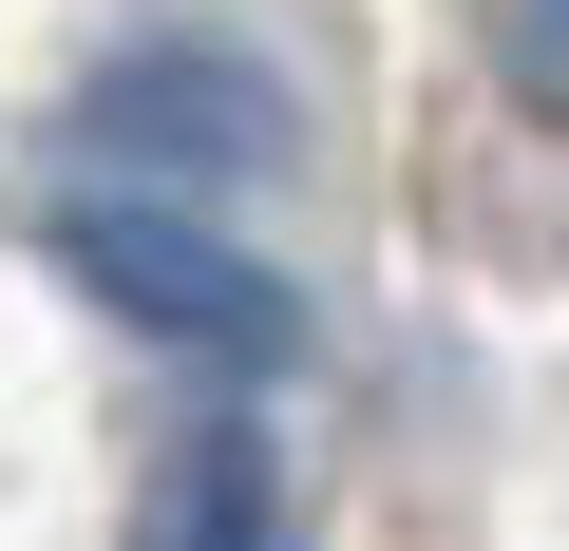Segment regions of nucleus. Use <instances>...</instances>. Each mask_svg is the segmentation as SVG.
Returning <instances> with one entry per match:
<instances>
[{
    "instance_id": "f257e3e1",
    "label": "nucleus",
    "mask_w": 569,
    "mask_h": 551,
    "mask_svg": "<svg viewBox=\"0 0 569 551\" xmlns=\"http://www.w3.org/2000/svg\"><path fill=\"white\" fill-rule=\"evenodd\" d=\"M58 152L77 171H133V190H266V171H305V96H284L266 58H228V39H133V58H96L77 96H58Z\"/></svg>"
},
{
    "instance_id": "7ed1b4c3",
    "label": "nucleus",
    "mask_w": 569,
    "mask_h": 551,
    "mask_svg": "<svg viewBox=\"0 0 569 551\" xmlns=\"http://www.w3.org/2000/svg\"><path fill=\"white\" fill-rule=\"evenodd\" d=\"M152 551H284V475L247 419H190L171 475H152Z\"/></svg>"
},
{
    "instance_id": "20e7f679",
    "label": "nucleus",
    "mask_w": 569,
    "mask_h": 551,
    "mask_svg": "<svg viewBox=\"0 0 569 551\" xmlns=\"http://www.w3.org/2000/svg\"><path fill=\"white\" fill-rule=\"evenodd\" d=\"M475 39H493V96H512L531 134H569V0H493Z\"/></svg>"
},
{
    "instance_id": "f03ea898",
    "label": "nucleus",
    "mask_w": 569,
    "mask_h": 551,
    "mask_svg": "<svg viewBox=\"0 0 569 551\" xmlns=\"http://www.w3.org/2000/svg\"><path fill=\"white\" fill-rule=\"evenodd\" d=\"M58 266H77V286L133 324V343H190V362H305V286H284V266H247L190 190H58Z\"/></svg>"
}]
</instances>
